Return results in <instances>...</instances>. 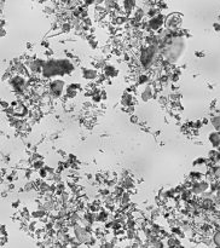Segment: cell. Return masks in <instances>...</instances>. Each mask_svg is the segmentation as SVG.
I'll list each match as a JSON object with an SVG mask.
<instances>
[{"instance_id": "6da1fadb", "label": "cell", "mask_w": 220, "mask_h": 248, "mask_svg": "<svg viewBox=\"0 0 220 248\" xmlns=\"http://www.w3.org/2000/svg\"><path fill=\"white\" fill-rule=\"evenodd\" d=\"M214 241H215V243H217L218 246H220V232H218V234L215 235V237H214Z\"/></svg>"}]
</instances>
